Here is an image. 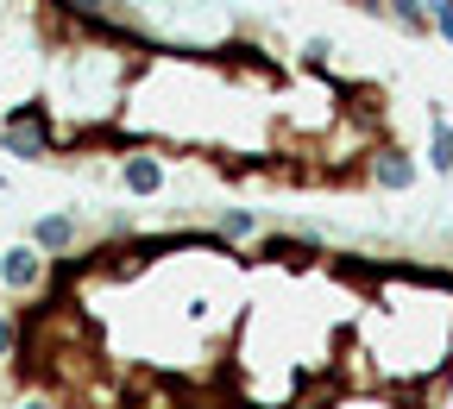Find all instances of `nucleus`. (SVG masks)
Instances as JSON below:
<instances>
[{"mask_svg": "<svg viewBox=\"0 0 453 409\" xmlns=\"http://www.w3.org/2000/svg\"><path fill=\"white\" fill-rule=\"evenodd\" d=\"M113 0H0V145L44 101L57 64L95 44V19Z\"/></svg>", "mask_w": 453, "mask_h": 409, "instance_id": "obj_1", "label": "nucleus"}, {"mask_svg": "<svg viewBox=\"0 0 453 409\" xmlns=\"http://www.w3.org/2000/svg\"><path fill=\"white\" fill-rule=\"evenodd\" d=\"M365 183H372V189H384V196H410V189L422 183V164H416V151H410V145L384 139V145L365 158Z\"/></svg>", "mask_w": 453, "mask_h": 409, "instance_id": "obj_2", "label": "nucleus"}, {"mask_svg": "<svg viewBox=\"0 0 453 409\" xmlns=\"http://www.w3.org/2000/svg\"><path fill=\"white\" fill-rule=\"evenodd\" d=\"M428 170L434 177H453V113H447V101H428Z\"/></svg>", "mask_w": 453, "mask_h": 409, "instance_id": "obj_3", "label": "nucleus"}, {"mask_svg": "<svg viewBox=\"0 0 453 409\" xmlns=\"http://www.w3.org/2000/svg\"><path fill=\"white\" fill-rule=\"evenodd\" d=\"M384 19H390V26H403L410 38H434V19H428L422 0H384Z\"/></svg>", "mask_w": 453, "mask_h": 409, "instance_id": "obj_4", "label": "nucleus"}, {"mask_svg": "<svg viewBox=\"0 0 453 409\" xmlns=\"http://www.w3.org/2000/svg\"><path fill=\"white\" fill-rule=\"evenodd\" d=\"M422 7H428V19H434V38L453 44V0H422Z\"/></svg>", "mask_w": 453, "mask_h": 409, "instance_id": "obj_5", "label": "nucleus"}, {"mask_svg": "<svg viewBox=\"0 0 453 409\" xmlns=\"http://www.w3.org/2000/svg\"><path fill=\"white\" fill-rule=\"evenodd\" d=\"M353 7H359L365 19H384V0H353Z\"/></svg>", "mask_w": 453, "mask_h": 409, "instance_id": "obj_6", "label": "nucleus"}]
</instances>
